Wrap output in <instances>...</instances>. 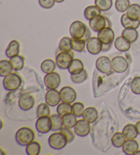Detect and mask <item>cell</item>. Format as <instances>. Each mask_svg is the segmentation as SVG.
<instances>
[{
    "instance_id": "7",
    "label": "cell",
    "mask_w": 140,
    "mask_h": 155,
    "mask_svg": "<svg viewBox=\"0 0 140 155\" xmlns=\"http://www.w3.org/2000/svg\"><path fill=\"white\" fill-rule=\"evenodd\" d=\"M61 77L56 72L46 74L44 77V84L48 89H57L61 84Z\"/></svg>"
},
{
    "instance_id": "10",
    "label": "cell",
    "mask_w": 140,
    "mask_h": 155,
    "mask_svg": "<svg viewBox=\"0 0 140 155\" xmlns=\"http://www.w3.org/2000/svg\"><path fill=\"white\" fill-rule=\"evenodd\" d=\"M103 44L98 37H91L86 42V49L92 55H98L103 51Z\"/></svg>"
},
{
    "instance_id": "2",
    "label": "cell",
    "mask_w": 140,
    "mask_h": 155,
    "mask_svg": "<svg viewBox=\"0 0 140 155\" xmlns=\"http://www.w3.org/2000/svg\"><path fill=\"white\" fill-rule=\"evenodd\" d=\"M22 84V79L17 73H11L8 74L4 78L3 85L4 89L9 91V92H13L18 90Z\"/></svg>"
},
{
    "instance_id": "46",
    "label": "cell",
    "mask_w": 140,
    "mask_h": 155,
    "mask_svg": "<svg viewBox=\"0 0 140 155\" xmlns=\"http://www.w3.org/2000/svg\"><path fill=\"white\" fill-rule=\"evenodd\" d=\"M135 127L137 130V133H138V134L140 135V121H138L136 123Z\"/></svg>"
},
{
    "instance_id": "5",
    "label": "cell",
    "mask_w": 140,
    "mask_h": 155,
    "mask_svg": "<svg viewBox=\"0 0 140 155\" xmlns=\"http://www.w3.org/2000/svg\"><path fill=\"white\" fill-rule=\"evenodd\" d=\"M88 27L80 21H75L71 23L69 32L72 38L83 39L88 31Z\"/></svg>"
},
{
    "instance_id": "30",
    "label": "cell",
    "mask_w": 140,
    "mask_h": 155,
    "mask_svg": "<svg viewBox=\"0 0 140 155\" xmlns=\"http://www.w3.org/2000/svg\"><path fill=\"white\" fill-rule=\"evenodd\" d=\"M25 151L28 155H38L41 152V145L38 141H32L26 146Z\"/></svg>"
},
{
    "instance_id": "33",
    "label": "cell",
    "mask_w": 140,
    "mask_h": 155,
    "mask_svg": "<svg viewBox=\"0 0 140 155\" xmlns=\"http://www.w3.org/2000/svg\"><path fill=\"white\" fill-rule=\"evenodd\" d=\"M126 140V139L122 132H117L113 135L111 141L113 146H115V148H121V147H122L123 144L125 143Z\"/></svg>"
},
{
    "instance_id": "38",
    "label": "cell",
    "mask_w": 140,
    "mask_h": 155,
    "mask_svg": "<svg viewBox=\"0 0 140 155\" xmlns=\"http://www.w3.org/2000/svg\"><path fill=\"white\" fill-rule=\"evenodd\" d=\"M88 78V73L87 71L84 69L82 72L80 73H78L76 74H71V81L75 83V84H82Z\"/></svg>"
},
{
    "instance_id": "32",
    "label": "cell",
    "mask_w": 140,
    "mask_h": 155,
    "mask_svg": "<svg viewBox=\"0 0 140 155\" xmlns=\"http://www.w3.org/2000/svg\"><path fill=\"white\" fill-rule=\"evenodd\" d=\"M77 117L75 116L72 113H69L64 115V116H62L64 127L70 128V129L74 128L77 122Z\"/></svg>"
},
{
    "instance_id": "6",
    "label": "cell",
    "mask_w": 140,
    "mask_h": 155,
    "mask_svg": "<svg viewBox=\"0 0 140 155\" xmlns=\"http://www.w3.org/2000/svg\"><path fill=\"white\" fill-rule=\"evenodd\" d=\"M109 23L108 18L101 15L96 16L89 21V26L95 32H98L105 27H111Z\"/></svg>"
},
{
    "instance_id": "20",
    "label": "cell",
    "mask_w": 140,
    "mask_h": 155,
    "mask_svg": "<svg viewBox=\"0 0 140 155\" xmlns=\"http://www.w3.org/2000/svg\"><path fill=\"white\" fill-rule=\"evenodd\" d=\"M20 52V43L17 40H13L8 45L6 49V55L8 58H11L18 55Z\"/></svg>"
},
{
    "instance_id": "41",
    "label": "cell",
    "mask_w": 140,
    "mask_h": 155,
    "mask_svg": "<svg viewBox=\"0 0 140 155\" xmlns=\"http://www.w3.org/2000/svg\"><path fill=\"white\" fill-rule=\"evenodd\" d=\"M72 114L77 117H80L83 116L85 110V106L82 103L77 102L72 104Z\"/></svg>"
},
{
    "instance_id": "17",
    "label": "cell",
    "mask_w": 140,
    "mask_h": 155,
    "mask_svg": "<svg viewBox=\"0 0 140 155\" xmlns=\"http://www.w3.org/2000/svg\"><path fill=\"white\" fill-rule=\"evenodd\" d=\"M124 153L127 155L135 154L139 149V143L136 140H126L122 147Z\"/></svg>"
},
{
    "instance_id": "1",
    "label": "cell",
    "mask_w": 140,
    "mask_h": 155,
    "mask_svg": "<svg viewBox=\"0 0 140 155\" xmlns=\"http://www.w3.org/2000/svg\"><path fill=\"white\" fill-rule=\"evenodd\" d=\"M35 133L30 128L23 127L18 129L15 135V140L20 146H26L34 141Z\"/></svg>"
},
{
    "instance_id": "14",
    "label": "cell",
    "mask_w": 140,
    "mask_h": 155,
    "mask_svg": "<svg viewBox=\"0 0 140 155\" xmlns=\"http://www.w3.org/2000/svg\"><path fill=\"white\" fill-rule=\"evenodd\" d=\"M62 102L68 103H74L77 99V94L76 91L71 86H64L60 91Z\"/></svg>"
},
{
    "instance_id": "23",
    "label": "cell",
    "mask_w": 140,
    "mask_h": 155,
    "mask_svg": "<svg viewBox=\"0 0 140 155\" xmlns=\"http://www.w3.org/2000/svg\"><path fill=\"white\" fill-rule=\"evenodd\" d=\"M126 14L127 17L132 20H139L140 18V5L137 4L130 5V6L126 11Z\"/></svg>"
},
{
    "instance_id": "42",
    "label": "cell",
    "mask_w": 140,
    "mask_h": 155,
    "mask_svg": "<svg viewBox=\"0 0 140 155\" xmlns=\"http://www.w3.org/2000/svg\"><path fill=\"white\" fill-rule=\"evenodd\" d=\"M131 90L135 94H140V77H134L131 84Z\"/></svg>"
},
{
    "instance_id": "39",
    "label": "cell",
    "mask_w": 140,
    "mask_h": 155,
    "mask_svg": "<svg viewBox=\"0 0 140 155\" xmlns=\"http://www.w3.org/2000/svg\"><path fill=\"white\" fill-rule=\"evenodd\" d=\"M95 5L101 11H108L112 7V0H95Z\"/></svg>"
},
{
    "instance_id": "44",
    "label": "cell",
    "mask_w": 140,
    "mask_h": 155,
    "mask_svg": "<svg viewBox=\"0 0 140 155\" xmlns=\"http://www.w3.org/2000/svg\"><path fill=\"white\" fill-rule=\"evenodd\" d=\"M38 3L40 6L42 8L50 9L55 6V0H38Z\"/></svg>"
},
{
    "instance_id": "21",
    "label": "cell",
    "mask_w": 140,
    "mask_h": 155,
    "mask_svg": "<svg viewBox=\"0 0 140 155\" xmlns=\"http://www.w3.org/2000/svg\"><path fill=\"white\" fill-rule=\"evenodd\" d=\"M83 70H84V64L79 59H73L68 68L69 73L71 74L80 73Z\"/></svg>"
},
{
    "instance_id": "40",
    "label": "cell",
    "mask_w": 140,
    "mask_h": 155,
    "mask_svg": "<svg viewBox=\"0 0 140 155\" xmlns=\"http://www.w3.org/2000/svg\"><path fill=\"white\" fill-rule=\"evenodd\" d=\"M130 5L131 4L129 0H116L115 3V7L117 11L125 12L127 10Z\"/></svg>"
},
{
    "instance_id": "34",
    "label": "cell",
    "mask_w": 140,
    "mask_h": 155,
    "mask_svg": "<svg viewBox=\"0 0 140 155\" xmlns=\"http://www.w3.org/2000/svg\"><path fill=\"white\" fill-rule=\"evenodd\" d=\"M72 49L75 51L82 53L84 51L86 47V41L83 39L71 38Z\"/></svg>"
},
{
    "instance_id": "28",
    "label": "cell",
    "mask_w": 140,
    "mask_h": 155,
    "mask_svg": "<svg viewBox=\"0 0 140 155\" xmlns=\"http://www.w3.org/2000/svg\"><path fill=\"white\" fill-rule=\"evenodd\" d=\"M51 120H52V130L53 131H58V130H61L64 127L62 117L58 114H53L50 116Z\"/></svg>"
},
{
    "instance_id": "15",
    "label": "cell",
    "mask_w": 140,
    "mask_h": 155,
    "mask_svg": "<svg viewBox=\"0 0 140 155\" xmlns=\"http://www.w3.org/2000/svg\"><path fill=\"white\" fill-rule=\"evenodd\" d=\"M45 102L50 107L58 106L60 103L61 95L57 89H49L45 94Z\"/></svg>"
},
{
    "instance_id": "9",
    "label": "cell",
    "mask_w": 140,
    "mask_h": 155,
    "mask_svg": "<svg viewBox=\"0 0 140 155\" xmlns=\"http://www.w3.org/2000/svg\"><path fill=\"white\" fill-rule=\"evenodd\" d=\"M36 129L41 134H46L52 129V120L49 116L38 117L36 122Z\"/></svg>"
},
{
    "instance_id": "27",
    "label": "cell",
    "mask_w": 140,
    "mask_h": 155,
    "mask_svg": "<svg viewBox=\"0 0 140 155\" xmlns=\"http://www.w3.org/2000/svg\"><path fill=\"white\" fill-rule=\"evenodd\" d=\"M122 36L127 38L131 43H133L138 39L139 34L137 29L125 28L122 31Z\"/></svg>"
},
{
    "instance_id": "37",
    "label": "cell",
    "mask_w": 140,
    "mask_h": 155,
    "mask_svg": "<svg viewBox=\"0 0 140 155\" xmlns=\"http://www.w3.org/2000/svg\"><path fill=\"white\" fill-rule=\"evenodd\" d=\"M58 49L60 51H72V47H71V38L69 37H63L60 40V43H59Z\"/></svg>"
},
{
    "instance_id": "8",
    "label": "cell",
    "mask_w": 140,
    "mask_h": 155,
    "mask_svg": "<svg viewBox=\"0 0 140 155\" xmlns=\"http://www.w3.org/2000/svg\"><path fill=\"white\" fill-rule=\"evenodd\" d=\"M127 60L122 56H115L112 60V70L117 73H123L128 68Z\"/></svg>"
},
{
    "instance_id": "48",
    "label": "cell",
    "mask_w": 140,
    "mask_h": 155,
    "mask_svg": "<svg viewBox=\"0 0 140 155\" xmlns=\"http://www.w3.org/2000/svg\"><path fill=\"white\" fill-rule=\"evenodd\" d=\"M135 154H140V150L139 151V150H137V152L135 153Z\"/></svg>"
},
{
    "instance_id": "45",
    "label": "cell",
    "mask_w": 140,
    "mask_h": 155,
    "mask_svg": "<svg viewBox=\"0 0 140 155\" xmlns=\"http://www.w3.org/2000/svg\"><path fill=\"white\" fill-rule=\"evenodd\" d=\"M112 45H103V51H102L103 52H106V51H108L111 49L112 47Z\"/></svg>"
},
{
    "instance_id": "35",
    "label": "cell",
    "mask_w": 140,
    "mask_h": 155,
    "mask_svg": "<svg viewBox=\"0 0 140 155\" xmlns=\"http://www.w3.org/2000/svg\"><path fill=\"white\" fill-rule=\"evenodd\" d=\"M57 113L62 117L67 114L72 113V105L71 103L62 102L57 107Z\"/></svg>"
},
{
    "instance_id": "3",
    "label": "cell",
    "mask_w": 140,
    "mask_h": 155,
    "mask_svg": "<svg viewBox=\"0 0 140 155\" xmlns=\"http://www.w3.org/2000/svg\"><path fill=\"white\" fill-rule=\"evenodd\" d=\"M48 143L52 148L61 150L64 148L68 142L65 135L60 131L52 133L48 139Z\"/></svg>"
},
{
    "instance_id": "47",
    "label": "cell",
    "mask_w": 140,
    "mask_h": 155,
    "mask_svg": "<svg viewBox=\"0 0 140 155\" xmlns=\"http://www.w3.org/2000/svg\"><path fill=\"white\" fill-rule=\"evenodd\" d=\"M55 2H57V3H62L63 2L65 1V0H55Z\"/></svg>"
},
{
    "instance_id": "25",
    "label": "cell",
    "mask_w": 140,
    "mask_h": 155,
    "mask_svg": "<svg viewBox=\"0 0 140 155\" xmlns=\"http://www.w3.org/2000/svg\"><path fill=\"white\" fill-rule=\"evenodd\" d=\"M10 64L12 66L13 70L15 71H19L24 68L25 66V60L21 55H16L15 57L10 58Z\"/></svg>"
},
{
    "instance_id": "26",
    "label": "cell",
    "mask_w": 140,
    "mask_h": 155,
    "mask_svg": "<svg viewBox=\"0 0 140 155\" xmlns=\"http://www.w3.org/2000/svg\"><path fill=\"white\" fill-rule=\"evenodd\" d=\"M56 66L57 64H56V62H55L54 60H52V59H46L41 63L40 68H41V71L43 73L47 74L54 72Z\"/></svg>"
},
{
    "instance_id": "49",
    "label": "cell",
    "mask_w": 140,
    "mask_h": 155,
    "mask_svg": "<svg viewBox=\"0 0 140 155\" xmlns=\"http://www.w3.org/2000/svg\"><path fill=\"white\" fill-rule=\"evenodd\" d=\"M139 25H140V18H139Z\"/></svg>"
},
{
    "instance_id": "22",
    "label": "cell",
    "mask_w": 140,
    "mask_h": 155,
    "mask_svg": "<svg viewBox=\"0 0 140 155\" xmlns=\"http://www.w3.org/2000/svg\"><path fill=\"white\" fill-rule=\"evenodd\" d=\"M122 133L125 136L126 140H133L139 135L135 125L133 124H128L125 125L122 129Z\"/></svg>"
},
{
    "instance_id": "43",
    "label": "cell",
    "mask_w": 140,
    "mask_h": 155,
    "mask_svg": "<svg viewBox=\"0 0 140 155\" xmlns=\"http://www.w3.org/2000/svg\"><path fill=\"white\" fill-rule=\"evenodd\" d=\"M60 131L64 135H65V137H66L67 140H68V143L72 142V141H74L75 138V133L71 129H70V128L64 127Z\"/></svg>"
},
{
    "instance_id": "12",
    "label": "cell",
    "mask_w": 140,
    "mask_h": 155,
    "mask_svg": "<svg viewBox=\"0 0 140 155\" xmlns=\"http://www.w3.org/2000/svg\"><path fill=\"white\" fill-rule=\"evenodd\" d=\"M97 37L103 45H112L114 41L115 33L111 27H105L98 31Z\"/></svg>"
},
{
    "instance_id": "29",
    "label": "cell",
    "mask_w": 140,
    "mask_h": 155,
    "mask_svg": "<svg viewBox=\"0 0 140 155\" xmlns=\"http://www.w3.org/2000/svg\"><path fill=\"white\" fill-rule=\"evenodd\" d=\"M101 10L95 5V6H89L86 7L83 14H84V17L86 19L90 21L93 17L101 15Z\"/></svg>"
},
{
    "instance_id": "11",
    "label": "cell",
    "mask_w": 140,
    "mask_h": 155,
    "mask_svg": "<svg viewBox=\"0 0 140 155\" xmlns=\"http://www.w3.org/2000/svg\"><path fill=\"white\" fill-rule=\"evenodd\" d=\"M96 68L103 74H109L112 71V60L107 56H101L96 61Z\"/></svg>"
},
{
    "instance_id": "13",
    "label": "cell",
    "mask_w": 140,
    "mask_h": 155,
    "mask_svg": "<svg viewBox=\"0 0 140 155\" xmlns=\"http://www.w3.org/2000/svg\"><path fill=\"white\" fill-rule=\"evenodd\" d=\"M91 130L90 123L85 120L84 119L79 120L74 127V131L75 134L79 137H86L89 135Z\"/></svg>"
},
{
    "instance_id": "36",
    "label": "cell",
    "mask_w": 140,
    "mask_h": 155,
    "mask_svg": "<svg viewBox=\"0 0 140 155\" xmlns=\"http://www.w3.org/2000/svg\"><path fill=\"white\" fill-rule=\"evenodd\" d=\"M49 105L47 103H42L38 105L36 109V115L38 117L43 116H49L51 110Z\"/></svg>"
},
{
    "instance_id": "19",
    "label": "cell",
    "mask_w": 140,
    "mask_h": 155,
    "mask_svg": "<svg viewBox=\"0 0 140 155\" xmlns=\"http://www.w3.org/2000/svg\"><path fill=\"white\" fill-rule=\"evenodd\" d=\"M83 119H84L86 121L92 123L95 122L98 118V113L97 109L93 107H89L85 109L84 112H83Z\"/></svg>"
},
{
    "instance_id": "24",
    "label": "cell",
    "mask_w": 140,
    "mask_h": 155,
    "mask_svg": "<svg viewBox=\"0 0 140 155\" xmlns=\"http://www.w3.org/2000/svg\"><path fill=\"white\" fill-rule=\"evenodd\" d=\"M120 22L123 28H133L137 29L139 28V20L134 21L131 19L127 17L126 14H123L120 18Z\"/></svg>"
},
{
    "instance_id": "18",
    "label": "cell",
    "mask_w": 140,
    "mask_h": 155,
    "mask_svg": "<svg viewBox=\"0 0 140 155\" xmlns=\"http://www.w3.org/2000/svg\"><path fill=\"white\" fill-rule=\"evenodd\" d=\"M115 48L120 52H126L130 49L131 42L123 36L117 37L114 41Z\"/></svg>"
},
{
    "instance_id": "16",
    "label": "cell",
    "mask_w": 140,
    "mask_h": 155,
    "mask_svg": "<svg viewBox=\"0 0 140 155\" xmlns=\"http://www.w3.org/2000/svg\"><path fill=\"white\" fill-rule=\"evenodd\" d=\"M18 104L21 109L23 111H29L34 107L35 105V98L32 95L25 93L20 96Z\"/></svg>"
},
{
    "instance_id": "4",
    "label": "cell",
    "mask_w": 140,
    "mask_h": 155,
    "mask_svg": "<svg viewBox=\"0 0 140 155\" xmlns=\"http://www.w3.org/2000/svg\"><path fill=\"white\" fill-rule=\"evenodd\" d=\"M73 59L74 53L72 51H60L56 55L55 62L58 67L61 70H66Z\"/></svg>"
},
{
    "instance_id": "31",
    "label": "cell",
    "mask_w": 140,
    "mask_h": 155,
    "mask_svg": "<svg viewBox=\"0 0 140 155\" xmlns=\"http://www.w3.org/2000/svg\"><path fill=\"white\" fill-rule=\"evenodd\" d=\"M12 71L13 68L10 60H2L0 61V75L1 77H5L8 74L11 73Z\"/></svg>"
}]
</instances>
